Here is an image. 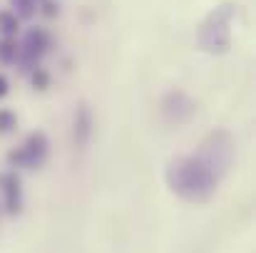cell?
Instances as JSON below:
<instances>
[{
	"mask_svg": "<svg viewBox=\"0 0 256 253\" xmlns=\"http://www.w3.org/2000/svg\"><path fill=\"white\" fill-rule=\"evenodd\" d=\"M164 179H167L172 194L186 204H206L216 194V186H219V176L196 154L172 159L167 164Z\"/></svg>",
	"mask_w": 256,
	"mask_h": 253,
	"instance_id": "cell-1",
	"label": "cell"
},
{
	"mask_svg": "<svg viewBox=\"0 0 256 253\" xmlns=\"http://www.w3.org/2000/svg\"><path fill=\"white\" fill-rule=\"evenodd\" d=\"M234 15H236V5L224 2V5L214 7L204 17V22H202V27L196 32V42H199V47L204 52H209V55H224V52H229V47H232V22H234Z\"/></svg>",
	"mask_w": 256,
	"mask_h": 253,
	"instance_id": "cell-2",
	"label": "cell"
},
{
	"mask_svg": "<svg viewBox=\"0 0 256 253\" xmlns=\"http://www.w3.org/2000/svg\"><path fill=\"white\" fill-rule=\"evenodd\" d=\"M234 154H236V152H234V137H232L226 129H214V132H209V134L202 139L199 149H196V157L219 176V181L229 174V169L234 164Z\"/></svg>",
	"mask_w": 256,
	"mask_h": 253,
	"instance_id": "cell-3",
	"label": "cell"
},
{
	"mask_svg": "<svg viewBox=\"0 0 256 253\" xmlns=\"http://www.w3.org/2000/svg\"><path fill=\"white\" fill-rule=\"evenodd\" d=\"M50 157V142L45 132H30L20 147L8 154V167L12 169H40Z\"/></svg>",
	"mask_w": 256,
	"mask_h": 253,
	"instance_id": "cell-4",
	"label": "cell"
},
{
	"mask_svg": "<svg viewBox=\"0 0 256 253\" xmlns=\"http://www.w3.org/2000/svg\"><path fill=\"white\" fill-rule=\"evenodd\" d=\"M160 112L170 124H186L196 114V102L184 89H170L160 102Z\"/></svg>",
	"mask_w": 256,
	"mask_h": 253,
	"instance_id": "cell-5",
	"label": "cell"
},
{
	"mask_svg": "<svg viewBox=\"0 0 256 253\" xmlns=\"http://www.w3.org/2000/svg\"><path fill=\"white\" fill-rule=\"evenodd\" d=\"M50 50V35L42 27H30L20 42V65L25 70H35L40 65V60L48 55Z\"/></svg>",
	"mask_w": 256,
	"mask_h": 253,
	"instance_id": "cell-6",
	"label": "cell"
},
{
	"mask_svg": "<svg viewBox=\"0 0 256 253\" xmlns=\"http://www.w3.org/2000/svg\"><path fill=\"white\" fill-rule=\"evenodd\" d=\"M92 134H94V114L87 102H80L72 114V147L78 152H85L92 142Z\"/></svg>",
	"mask_w": 256,
	"mask_h": 253,
	"instance_id": "cell-7",
	"label": "cell"
},
{
	"mask_svg": "<svg viewBox=\"0 0 256 253\" xmlns=\"http://www.w3.org/2000/svg\"><path fill=\"white\" fill-rule=\"evenodd\" d=\"M0 194H2V206L10 216H18L22 211V179L18 176L15 169L0 174Z\"/></svg>",
	"mask_w": 256,
	"mask_h": 253,
	"instance_id": "cell-8",
	"label": "cell"
},
{
	"mask_svg": "<svg viewBox=\"0 0 256 253\" xmlns=\"http://www.w3.org/2000/svg\"><path fill=\"white\" fill-rule=\"evenodd\" d=\"M20 27V17L12 10H2L0 12V35L2 37H12Z\"/></svg>",
	"mask_w": 256,
	"mask_h": 253,
	"instance_id": "cell-9",
	"label": "cell"
},
{
	"mask_svg": "<svg viewBox=\"0 0 256 253\" xmlns=\"http://www.w3.org/2000/svg\"><path fill=\"white\" fill-rule=\"evenodd\" d=\"M20 57V45H15L12 37H0V62L12 65Z\"/></svg>",
	"mask_w": 256,
	"mask_h": 253,
	"instance_id": "cell-10",
	"label": "cell"
},
{
	"mask_svg": "<svg viewBox=\"0 0 256 253\" xmlns=\"http://www.w3.org/2000/svg\"><path fill=\"white\" fill-rule=\"evenodd\" d=\"M10 5H12V12L18 17H25V20L32 17L38 10V0H10Z\"/></svg>",
	"mask_w": 256,
	"mask_h": 253,
	"instance_id": "cell-11",
	"label": "cell"
},
{
	"mask_svg": "<svg viewBox=\"0 0 256 253\" xmlns=\"http://www.w3.org/2000/svg\"><path fill=\"white\" fill-rule=\"evenodd\" d=\"M18 127V117L12 109H0V134H10Z\"/></svg>",
	"mask_w": 256,
	"mask_h": 253,
	"instance_id": "cell-12",
	"label": "cell"
},
{
	"mask_svg": "<svg viewBox=\"0 0 256 253\" xmlns=\"http://www.w3.org/2000/svg\"><path fill=\"white\" fill-rule=\"evenodd\" d=\"M32 84H35L38 89H45V87H48V75H45L40 67H35V72H32Z\"/></svg>",
	"mask_w": 256,
	"mask_h": 253,
	"instance_id": "cell-13",
	"label": "cell"
},
{
	"mask_svg": "<svg viewBox=\"0 0 256 253\" xmlns=\"http://www.w3.org/2000/svg\"><path fill=\"white\" fill-rule=\"evenodd\" d=\"M45 15H58V2H52V0H45V10H42Z\"/></svg>",
	"mask_w": 256,
	"mask_h": 253,
	"instance_id": "cell-14",
	"label": "cell"
},
{
	"mask_svg": "<svg viewBox=\"0 0 256 253\" xmlns=\"http://www.w3.org/2000/svg\"><path fill=\"white\" fill-rule=\"evenodd\" d=\"M8 92H10V84H8V80H5V75H0V99H2Z\"/></svg>",
	"mask_w": 256,
	"mask_h": 253,
	"instance_id": "cell-15",
	"label": "cell"
}]
</instances>
